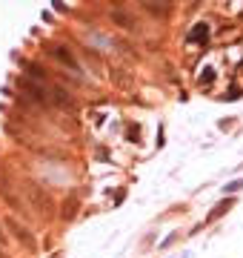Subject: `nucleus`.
I'll use <instances>...</instances> for the list:
<instances>
[{
  "mask_svg": "<svg viewBox=\"0 0 243 258\" xmlns=\"http://www.w3.org/2000/svg\"><path fill=\"white\" fill-rule=\"evenodd\" d=\"M206 37H209V26H206V23H197L195 32L189 35V40H206Z\"/></svg>",
  "mask_w": 243,
  "mask_h": 258,
  "instance_id": "1",
  "label": "nucleus"
},
{
  "mask_svg": "<svg viewBox=\"0 0 243 258\" xmlns=\"http://www.w3.org/2000/svg\"><path fill=\"white\" fill-rule=\"evenodd\" d=\"M57 57H63L69 66H75V60H72V55H69V49H57Z\"/></svg>",
  "mask_w": 243,
  "mask_h": 258,
  "instance_id": "2",
  "label": "nucleus"
},
{
  "mask_svg": "<svg viewBox=\"0 0 243 258\" xmlns=\"http://www.w3.org/2000/svg\"><path fill=\"white\" fill-rule=\"evenodd\" d=\"M200 83H212V69H206V72L200 75Z\"/></svg>",
  "mask_w": 243,
  "mask_h": 258,
  "instance_id": "3",
  "label": "nucleus"
},
{
  "mask_svg": "<svg viewBox=\"0 0 243 258\" xmlns=\"http://www.w3.org/2000/svg\"><path fill=\"white\" fill-rule=\"evenodd\" d=\"M240 186H243V181H234V184H229L226 189H229V192H234V189H240Z\"/></svg>",
  "mask_w": 243,
  "mask_h": 258,
  "instance_id": "4",
  "label": "nucleus"
},
{
  "mask_svg": "<svg viewBox=\"0 0 243 258\" xmlns=\"http://www.w3.org/2000/svg\"><path fill=\"white\" fill-rule=\"evenodd\" d=\"M3 238H6V235H3V230H0V241H3Z\"/></svg>",
  "mask_w": 243,
  "mask_h": 258,
  "instance_id": "5",
  "label": "nucleus"
},
{
  "mask_svg": "<svg viewBox=\"0 0 243 258\" xmlns=\"http://www.w3.org/2000/svg\"><path fill=\"white\" fill-rule=\"evenodd\" d=\"M0 258H9V255H6V252H0Z\"/></svg>",
  "mask_w": 243,
  "mask_h": 258,
  "instance_id": "6",
  "label": "nucleus"
}]
</instances>
